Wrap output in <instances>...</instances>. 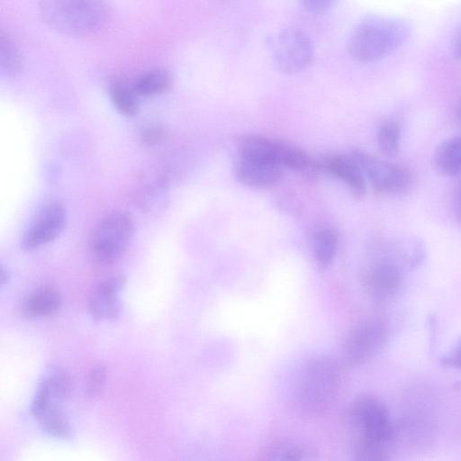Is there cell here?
I'll list each match as a JSON object with an SVG mask.
<instances>
[{
	"mask_svg": "<svg viewBox=\"0 0 461 461\" xmlns=\"http://www.w3.org/2000/svg\"><path fill=\"white\" fill-rule=\"evenodd\" d=\"M432 164L434 169L442 176L461 175V134L448 137L437 146Z\"/></svg>",
	"mask_w": 461,
	"mask_h": 461,
	"instance_id": "14",
	"label": "cell"
},
{
	"mask_svg": "<svg viewBox=\"0 0 461 461\" xmlns=\"http://www.w3.org/2000/svg\"><path fill=\"white\" fill-rule=\"evenodd\" d=\"M39 10L50 29L72 37L98 32L111 14L105 0H40Z\"/></svg>",
	"mask_w": 461,
	"mask_h": 461,
	"instance_id": "2",
	"label": "cell"
},
{
	"mask_svg": "<svg viewBox=\"0 0 461 461\" xmlns=\"http://www.w3.org/2000/svg\"><path fill=\"white\" fill-rule=\"evenodd\" d=\"M350 157L375 191L398 195L408 192L411 187L413 176L406 166L382 159L361 149L353 150Z\"/></svg>",
	"mask_w": 461,
	"mask_h": 461,
	"instance_id": "7",
	"label": "cell"
},
{
	"mask_svg": "<svg viewBox=\"0 0 461 461\" xmlns=\"http://www.w3.org/2000/svg\"><path fill=\"white\" fill-rule=\"evenodd\" d=\"M61 306V294L51 285H42L34 290L23 302V310L30 316L50 317Z\"/></svg>",
	"mask_w": 461,
	"mask_h": 461,
	"instance_id": "16",
	"label": "cell"
},
{
	"mask_svg": "<svg viewBox=\"0 0 461 461\" xmlns=\"http://www.w3.org/2000/svg\"><path fill=\"white\" fill-rule=\"evenodd\" d=\"M8 281V274L7 272L2 267L1 268V283L2 285L7 283Z\"/></svg>",
	"mask_w": 461,
	"mask_h": 461,
	"instance_id": "34",
	"label": "cell"
},
{
	"mask_svg": "<svg viewBox=\"0 0 461 461\" xmlns=\"http://www.w3.org/2000/svg\"><path fill=\"white\" fill-rule=\"evenodd\" d=\"M66 222L67 212L61 203H46L26 229L21 243L23 249L32 250L54 240L64 230Z\"/></svg>",
	"mask_w": 461,
	"mask_h": 461,
	"instance_id": "9",
	"label": "cell"
},
{
	"mask_svg": "<svg viewBox=\"0 0 461 461\" xmlns=\"http://www.w3.org/2000/svg\"><path fill=\"white\" fill-rule=\"evenodd\" d=\"M282 168L270 161L240 156L235 166V176L240 182L247 185L265 187L279 181Z\"/></svg>",
	"mask_w": 461,
	"mask_h": 461,
	"instance_id": "12",
	"label": "cell"
},
{
	"mask_svg": "<svg viewBox=\"0 0 461 461\" xmlns=\"http://www.w3.org/2000/svg\"><path fill=\"white\" fill-rule=\"evenodd\" d=\"M0 66L2 73L15 77L23 68L22 56L12 39L3 32L0 34Z\"/></svg>",
	"mask_w": 461,
	"mask_h": 461,
	"instance_id": "24",
	"label": "cell"
},
{
	"mask_svg": "<svg viewBox=\"0 0 461 461\" xmlns=\"http://www.w3.org/2000/svg\"><path fill=\"white\" fill-rule=\"evenodd\" d=\"M450 207L456 221L461 225V180L455 185L451 192Z\"/></svg>",
	"mask_w": 461,
	"mask_h": 461,
	"instance_id": "30",
	"label": "cell"
},
{
	"mask_svg": "<svg viewBox=\"0 0 461 461\" xmlns=\"http://www.w3.org/2000/svg\"><path fill=\"white\" fill-rule=\"evenodd\" d=\"M399 251L401 258L410 265L420 262L424 255L421 244L413 239L400 241Z\"/></svg>",
	"mask_w": 461,
	"mask_h": 461,
	"instance_id": "27",
	"label": "cell"
},
{
	"mask_svg": "<svg viewBox=\"0 0 461 461\" xmlns=\"http://www.w3.org/2000/svg\"><path fill=\"white\" fill-rule=\"evenodd\" d=\"M444 366L461 370V339L453 348L441 358Z\"/></svg>",
	"mask_w": 461,
	"mask_h": 461,
	"instance_id": "29",
	"label": "cell"
},
{
	"mask_svg": "<svg viewBox=\"0 0 461 461\" xmlns=\"http://www.w3.org/2000/svg\"><path fill=\"white\" fill-rule=\"evenodd\" d=\"M167 182L163 176L142 184L136 191V203L145 212L158 213L167 204Z\"/></svg>",
	"mask_w": 461,
	"mask_h": 461,
	"instance_id": "17",
	"label": "cell"
},
{
	"mask_svg": "<svg viewBox=\"0 0 461 461\" xmlns=\"http://www.w3.org/2000/svg\"><path fill=\"white\" fill-rule=\"evenodd\" d=\"M167 130L158 123L144 126L140 132V140L148 146H154L165 141L167 138Z\"/></svg>",
	"mask_w": 461,
	"mask_h": 461,
	"instance_id": "28",
	"label": "cell"
},
{
	"mask_svg": "<svg viewBox=\"0 0 461 461\" xmlns=\"http://www.w3.org/2000/svg\"><path fill=\"white\" fill-rule=\"evenodd\" d=\"M341 375V366L333 357L318 355L309 358L295 385V398L302 411L320 415L329 410L339 394Z\"/></svg>",
	"mask_w": 461,
	"mask_h": 461,
	"instance_id": "3",
	"label": "cell"
},
{
	"mask_svg": "<svg viewBox=\"0 0 461 461\" xmlns=\"http://www.w3.org/2000/svg\"><path fill=\"white\" fill-rule=\"evenodd\" d=\"M388 336L389 325L382 316H373L357 323L343 343L346 366L356 367L370 360L384 346Z\"/></svg>",
	"mask_w": 461,
	"mask_h": 461,
	"instance_id": "6",
	"label": "cell"
},
{
	"mask_svg": "<svg viewBox=\"0 0 461 461\" xmlns=\"http://www.w3.org/2000/svg\"><path fill=\"white\" fill-rule=\"evenodd\" d=\"M337 236L328 228L318 230L313 238V255L321 269L327 268L333 261L337 249Z\"/></svg>",
	"mask_w": 461,
	"mask_h": 461,
	"instance_id": "23",
	"label": "cell"
},
{
	"mask_svg": "<svg viewBox=\"0 0 461 461\" xmlns=\"http://www.w3.org/2000/svg\"><path fill=\"white\" fill-rule=\"evenodd\" d=\"M275 160L282 167L305 171L311 167V159L302 149L283 141H275Z\"/></svg>",
	"mask_w": 461,
	"mask_h": 461,
	"instance_id": "22",
	"label": "cell"
},
{
	"mask_svg": "<svg viewBox=\"0 0 461 461\" xmlns=\"http://www.w3.org/2000/svg\"><path fill=\"white\" fill-rule=\"evenodd\" d=\"M126 284V276L122 274L110 276L92 290L88 307L95 321L114 320L122 312V304L119 298L121 290Z\"/></svg>",
	"mask_w": 461,
	"mask_h": 461,
	"instance_id": "11",
	"label": "cell"
},
{
	"mask_svg": "<svg viewBox=\"0 0 461 461\" xmlns=\"http://www.w3.org/2000/svg\"><path fill=\"white\" fill-rule=\"evenodd\" d=\"M410 32V24L402 19L370 18L352 31L347 42L348 51L358 61H377L397 50Z\"/></svg>",
	"mask_w": 461,
	"mask_h": 461,
	"instance_id": "4",
	"label": "cell"
},
{
	"mask_svg": "<svg viewBox=\"0 0 461 461\" xmlns=\"http://www.w3.org/2000/svg\"><path fill=\"white\" fill-rule=\"evenodd\" d=\"M313 45L302 31L288 29L282 32L273 46L276 68L284 73H295L308 67L313 58Z\"/></svg>",
	"mask_w": 461,
	"mask_h": 461,
	"instance_id": "8",
	"label": "cell"
},
{
	"mask_svg": "<svg viewBox=\"0 0 461 461\" xmlns=\"http://www.w3.org/2000/svg\"><path fill=\"white\" fill-rule=\"evenodd\" d=\"M348 418L355 458L388 459L397 432L386 405L374 395L362 394L352 402Z\"/></svg>",
	"mask_w": 461,
	"mask_h": 461,
	"instance_id": "1",
	"label": "cell"
},
{
	"mask_svg": "<svg viewBox=\"0 0 461 461\" xmlns=\"http://www.w3.org/2000/svg\"><path fill=\"white\" fill-rule=\"evenodd\" d=\"M325 164L327 170L343 181L356 197L361 198L365 195L366 186L364 173L351 157L336 155L330 158Z\"/></svg>",
	"mask_w": 461,
	"mask_h": 461,
	"instance_id": "13",
	"label": "cell"
},
{
	"mask_svg": "<svg viewBox=\"0 0 461 461\" xmlns=\"http://www.w3.org/2000/svg\"><path fill=\"white\" fill-rule=\"evenodd\" d=\"M334 0H300L302 6L309 13L320 14L330 7Z\"/></svg>",
	"mask_w": 461,
	"mask_h": 461,
	"instance_id": "31",
	"label": "cell"
},
{
	"mask_svg": "<svg viewBox=\"0 0 461 461\" xmlns=\"http://www.w3.org/2000/svg\"><path fill=\"white\" fill-rule=\"evenodd\" d=\"M108 94L113 104L120 113L127 117L137 114L139 111L137 95L124 82L119 79L111 81Z\"/></svg>",
	"mask_w": 461,
	"mask_h": 461,
	"instance_id": "21",
	"label": "cell"
},
{
	"mask_svg": "<svg viewBox=\"0 0 461 461\" xmlns=\"http://www.w3.org/2000/svg\"><path fill=\"white\" fill-rule=\"evenodd\" d=\"M34 418L42 429L52 437L65 438L69 435L68 420L59 402H50Z\"/></svg>",
	"mask_w": 461,
	"mask_h": 461,
	"instance_id": "20",
	"label": "cell"
},
{
	"mask_svg": "<svg viewBox=\"0 0 461 461\" xmlns=\"http://www.w3.org/2000/svg\"><path fill=\"white\" fill-rule=\"evenodd\" d=\"M456 122L461 128V101L458 103L455 112Z\"/></svg>",
	"mask_w": 461,
	"mask_h": 461,
	"instance_id": "33",
	"label": "cell"
},
{
	"mask_svg": "<svg viewBox=\"0 0 461 461\" xmlns=\"http://www.w3.org/2000/svg\"><path fill=\"white\" fill-rule=\"evenodd\" d=\"M313 450L294 439L278 438L268 441L260 452L261 459L274 461L309 460Z\"/></svg>",
	"mask_w": 461,
	"mask_h": 461,
	"instance_id": "15",
	"label": "cell"
},
{
	"mask_svg": "<svg viewBox=\"0 0 461 461\" xmlns=\"http://www.w3.org/2000/svg\"><path fill=\"white\" fill-rule=\"evenodd\" d=\"M402 274L399 266L390 259H379L369 266L364 275V286L375 302H385L399 292Z\"/></svg>",
	"mask_w": 461,
	"mask_h": 461,
	"instance_id": "10",
	"label": "cell"
},
{
	"mask_svg": "<svg viewBox=\"0 0 461 461\" xmlns=\"http://www.w3.org/2000/svg\"><path fill=\"white\" fill-rule=\"evenodd\" d=\"M107 376L106 367L103 364L95 365L89 372L86 382V395L94 398L101 393Z\"/></svg>",
	"mask_w": 461,
	"mask_h": 461,
	"instance_id": "26",
	"label": "cell"
},
{
	"mask_svg": "<svg viewBox=\"0 0 461 461\" xmlns=\"http://www.w3.org/2000/svg\"><path fill=\"white\" fill-rule=\"evenodd\" d=\"M132 216L125 211H113L103 217L89 238L90 252L98 264L110 265L126 250L133 235Z\"/></svg>",
	"mask_w": 461,
	"mask_h": 461,
	"instance_id": "5",
	"label": "cell"
},
{
	"mask_svg": "<svg viewBox=\"0 0 461 461\" xmlns=\"http://www.w3.org/2000/svg\"><path fill=\"white\" fill-rule=\"evenodd\" d=\"M173 83L169 71L164 68H155L139 77L132 89L137 95L154 96L168 91Z\"/></svg>",
	"mask_w": 461,
	"mask_h": 461,
	"instance_id": "18",
	"label": "cell"
},
{
	"mask_svg": "<svg viewBox=\"0 0 461 461\" xmlns=\"http://www.w3.org/2000/svg\"><path fill=\"white\" fill-rule=\"evenodd\" d=\"M38 390L59 403L71 394L73 379L65 370L56 368L43 378Z\"/></svg>",
	"mask_w": 461,
	"mask_h": 461,
	"instance_id": "19",
	"label": "cell"
},
{
	"mask_svg": "<svg viewBox=\"0 0 461 461\" xmlns=\"http://www.w3.org/2000/svg\"><path fill=\"white\" fill-rule=\"evenodd\" d=\"M451 51L456 58L461 59V25L451 41Z\"/></svg>",
	"mask_w": 461,
	"mask_h": 461,
	"instance_id": "32",
	"label": "cell"
},
{
	"mask_svg": "<svg viewBox=\"0 0 461 461\" xmlns=\"http://www.w3.org/2000/svg\"><path fill=\"white\" fill-rule=\"evenodd\" d=\"M377 145L380 151L389 158L395 157L400 149L401 128L395 121H385L377 131Z\"/></svg>",
	"mask_w": 461,
	"mask_h": 461,
	"instance_id": "25",
	"label": "cell"
}]
</instances>
